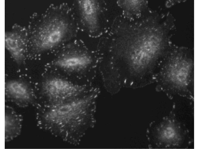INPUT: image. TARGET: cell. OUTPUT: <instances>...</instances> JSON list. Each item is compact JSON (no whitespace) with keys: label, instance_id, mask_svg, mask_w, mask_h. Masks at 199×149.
Masks as SVG:
<instances>
[{"label":"cell","instance_id":"obj_2","mask_svg":"<svg viewBox=\"0 0 199 149\" xmlns=\"http://www.w3.org/2000/svg\"><path fill=\"white\" fill-rule=\"evenodd\" d=\"M66 19L55 15L45 18L36 28L31 38L34 49L41 52L54 48L64 40L70 31Z\"/></svg>","mask_w":199,"mask_h":149},{"label":"cell","instance_id":"obj_5","mask_svg":"<svg viewBox=\"0 0 199 149\" xmlns=\"http://www.w3.org/2000/svg\"><path fill=\"white\" fill-rule=\"evenodd\" d=\"M5 96L9 101L21 107L34 104V97L32 92L23 82L10 80L5 83Z\"/></svg>","mask_w":199,"mask_h":149},{"label":"cell","instance_id":"obj_1","mask_svg":"<svg viewBox=\"0 0 199 149\" xmlns=\"http://www.w3.org/2000/svg\"><path fill=\"white\" fill-rule=\"evenodd\" d=\"M194 59L181 50L165 55L153 76L157 90L167 94L190 95L194 88Z\"/></svg>","mask_w":199,"mask_h":149},{"label":"cell","instance_id":"obj_7","mask_svg":"<svg viewBox=\"0 0 199 149\" xmlns=\"http://www.w3.org/2000/svg\"><path fill=\"white\" fill-rule=\"evenodd\" d=\"M22 34L16 31L5 33V45L15 62L21 63L24 59L26 40Z\"/></svg>","mask_w":199,"mask_h":149},{"label":"cell","instance_id":"obj_6","mask_svg":"<svg viewBox=\"0 0 199 149\" xmlns=\"http://www.w3.org/2000/svg\"><path fill=\"white\" fill-rule=\"evenodd\" d=\"M81 18L90 32L96 31L98 27L99 5L97 1L80 0L77 1Z\"/></svg>","mask_w":199,"mask_h":149},{"label":"cell","instance_id":"obj_4","mask_svg":"<svg viewBox=\"0 0 199 149\" xmlns=\"http://www.w3.org/2000/svg\"><path fill=\"white\" fill-rule=\"evenodd\" d=\"M93 61L92 57L88 53L73 50L62 53L54 61V65L65 72L78 73L87 69Z\"/></svg>","mask_w":199,"mask_h":149},{"label":"cell","instance_id":"obj_3","mask_svg":"<svg viewBox=\"0 0 199 149\" xmlns=\"http://www.w3.org/2000/svg\"><path fill=\"white\" fill-rule=\"evenodd\" d=\"M42 88L47 101L45 105L55 106L78 98L86 87L62 77L54 76L45 80Z\"/></svg>","mask_w":199,"mask_h":149},{"label":"cell","instance_id":"obj_8","mask_svg":"<svg viewBox=\"0 0 199 149\" xmlns=\"http://www.w3.org/2000/svg\"><path fill=\"white\" fill-rule=\"evenodd\" d=\"M23 118L11 107H5V141L8 142L20 134Z\"/></svg>","mask_w":199,"mask_h":149}]
</instances>
